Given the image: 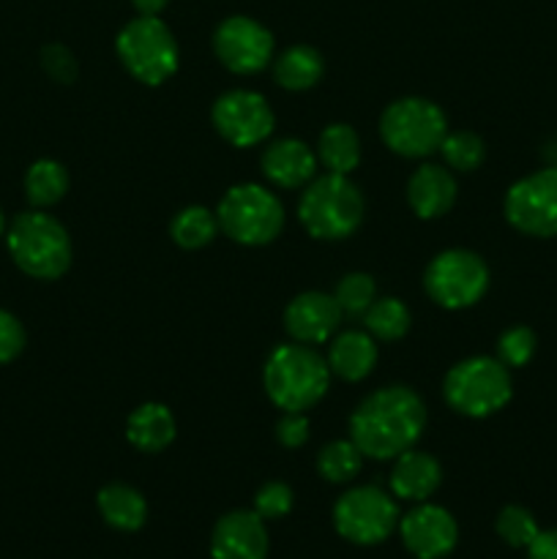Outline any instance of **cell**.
I'll use <instances>...</instances> for the list:
<instances>
[{
	"label": "cell",
	"mask_w": 557,
	"mask_h": 559,
	"mask_svg": "<svg viewBox=\"0 0 557 559\" xmlns=\"http://www.w3.org/2000/svg\"><path fill=\"white\" fill-rule=\"evenodd\" d=\"M429 424L426 402L410 385L377 388L349 415V440L366 459L388 462L415 448Z\"/></svg>",
	"instance_id": "6da1fadb"
},
{
	"label": "cell",
	"mask_w": 557,
	"mask_h": 559,
	"mask_svg": "<svg viewBox=\"0 0 557 559\" xmlns=\"http://www.w3.org/2000/svg\"><path fill=\"white\" fill-rule=\"evenodd\" d=\"M328 360L309 344H278L262 366V388L282 413H306L331 388Z\"/></svg>",
	"instance_id": "7a4b0ae2"
},
{
	"label": "cell",
	"mask_w": 557,
	"mask_h": 559,
	"mask_svg": "<svg viewBox=\"0 0 557 559\" xmlns=\"http://www.w3.org/2000/svg\"><path fill=\"white\" fill-rule=\"evenodd\" d=\"M5 246L25 276L38 278V282H55L66 276L74 260V246L71 235L52 213L33 207V211L20 213L5 229Z\"/></svg>",
	"instance_id": "3957f363"
},
{
	"label": "cell",
	"mask_w": 557,
	"mask_h": 559,
	"mask_svg": "<svg viewBox=\"0 0 557 559\" xmlns=\"http://www.w3.org/2000/svg\"><path fill=\"white\" fill-rule=\"evenodd\" d=\"M366 200L349 175L325 173L304 186L298 200V222L315 240H344L364 224Z\"/></svg>",
	"instance_id": "277c9868"
},
{
	"label": "cell",
	"mask_w": 557,
	"mask_h": 559,
	"mask_svg": "<svg viewBox=\"0 0 557 559\" xmlns=\"http://www.w3.org/2000/svg\"><path fill=\"white\" fill-rule=\"evenodd\" d=\"M513 396L511 369L489 355H473L451 366L442 380V399L464 418L484 420L497 415Z\"/></svg>",
	"instance_id": "5b68a950"
},
{
	"label": "cell",
	"mask_w": 557,
	"mask_h": 559,
	"mask_svg": "<svg viewBox=\"0 0 557 559\" xmlns=\"http://www.w3.org/2000/svg\"><path fill=\"white\" fill-rule=\"evenodd\" d=\"M218 233L238 246H268L282 235L284 205L271 189L260 183H238L224 191L216 205Z\"/></svg>",
	"instance_id": "8992f818"
},
{
	"label": "cell",
	"mask_w": 557,
	"mask_h": 559,
	"mask_svg": "<svg viewBox=\"0 0 557 559\" xmlns=\"http://www.w3.org/2000/svg\"><path fill=\"white\" fill-rule=\"evenodd\" d=\"M115 52L137 82L158 87L178 71L180 49L173 31L158 16H134L115 38Z\"/></svg>",
	"instance_id": "52a82bcc"
},
{
	"label": "cell",
	"mask_w": 557,
	"mask_h": 559,
	"mask_svg": "<svg viewBox=\"0 0 557 559\" xmlns=\"http://www.w3.org/2000/svg\"><path fill=\"white\" fill-rule=\"evenodd\" d=\"M377 129L382 145L396 156L429 158L446 140L448 118L429 98L404 96L382 109Z\"/></svg>",
	"instance_id": "ba28073f"
},
{
	"label": "cell",
	"mask_w": 557,
	"mask_h": 559,
	"mask_svg": "<svg viewBox=\"0 0 557 559\" xmlns=\"http://www.w3.org/2000/svg\"><path fill=\"white\" fill-rule=\"evenodd\" d=\"M424 289L446 311H464L489 289V265L470 249H446L426 265Z\"/></svg>",
	"instance_id": "9c48e42d"
},
{
	"label": "cell",
	"mask_w": 557,
	"mask_h": 559,
	"mask_svg": "<svg viewBox=\"0 0 557 559\" xmlns=\"http://www.w3.org/2000/svg\"><path fill=\"white\" fill-rule=\"evenodd\" d=\"M396 497L380 486H355L333 506V527L347 544L380 546L399 527Z\"/></svg>",
	"instance_id": "30bf717a"
},
{
	"label": "cell",
	"mask_w": 557,
	"mask_h": 559,
	"mask_svg": "<svg viewBox=\"0 0 557 559\" xmlns=\"http://www.w3.org/2000/svg\"><path fill=\"white\" fill-rule=\"evenodd\" d=\"M506 222L530 238H557V164L517 180L502 200Z\"/></svg>",
	"instance_id": "8fae6325"
},
{
	"label": "cell",
	"mask_w": 557,
	"mask_h": 559,
	"mask_svg": "<svg viewBox=\"0 0 557 559\" xmlns=\"http://www.w3.org/2000/svg\"><path fill=\"white\" fill-rule=\"evenodd\" d=\"M213 129L233 147H257L273 134L276 115L268 98L257 91L235 87L222 93L211 109Z\"/></svg>",
	"instance_id": "7c38bea8"
},
{
	"label": "cell",
	"mask_w": 557,
	"mask_h": 559,
	"mask_svg": "<svg viewBox=\"0 0 557 559\" xmlns=\"http://www.w3.org/2000/svg\"><path fill=\"white\" fill-rule=\"evenodd\" d=\"M213 52L218 63L238 76H251L268 69L276 58L273 33L246 14L227 16L213 31Z\"/></svg>",
	"instance_id": "4fadbf2b"
},
{
	"label": "cell",
	"mask_w": 557,
	"mask_h": 559,
	"mask_svg": "<svg viewBox=\"0 0 557 559\" xmlns=\"http://www.w3.org/2000/svg\"><path fill=\"white\" fill-rule=\"evenodd\" d=\"M396 530L404 549L415 559H446L459 544V524L453 513L442 506H431L429 500L404 513Z\"/></svg>",
	"instance_id": "5bb4252c"
},
{
	"label": "cell",
	"mask_w": 557,
	"mask_h": 559,
	"mask_svg": "<svg viewBox=\"0 0 557 559\" xmlns=\"http://www.w3.org/2000/svg\"><path fill=\"white\" fill-rule=\"evenodd\" d=\"M342 309H339L333 293H320V289H306L295 295L284 309V331L298 344H325L331 342L342 325Z\"/></svg>",
	"instance_id": "9a60e30c"
},
{
	"label": "cell",
	"mask_w": 557,
	"mask_h": 559,
	"mask_svg": "<svg viewBox=\"0 0 557 559\" xmlns=\"http://www.w3.org/2000/svg\"><path fill=\"white\" fill-rule=\"evenodd\" d=\"M265 519L254 511H229L211 533V559H268Z\"/></svg>",
	"instance_id": "2e32d148"
},
{
	"label": "cell",
	"mask_w": 557,
	"mask_h": 559,
	"mask_svg": "<svg viewBox=\"0 0 557 559\" xmlns=\"http://www.w3.org/2000/svg\"><path fill=\"white\" fill-rule=\"evenodd\" d=\"M317 151H311L304 140L282 136V140L268 142L260 156V169L268 183L276 189H304L317 178Z\"/></svg>",
	"instance_id": "e0dca14e"
},
{
	"label": "cell",
	"mask_w": 557,
	"mask_h": 559,
	"mask_svg": "<svg viewBox=\"0 0 557 559\" xmlns=\"http://www.w3.org/2000/svg\"><path fill=\"white\" fill-rule=\"evenodd\" d=\"M457 175L446 164H420L407 180V202L415 216L424 218V222L446 216L453 207V202H457Z\"/></svg>",
	"instance_id": "ac0fdd59"
},
{
	"label": "cell",
	"mask_w": 557,
	"mask_h": 559,
	"mask_svg": "<svg viewBox=\"0 0 557 559\" xmlns=\"http://www.w3.org/2000/svg\"><path fill=\"white\" fill-rule=\"evenodd\" d=\"M442 484V467L431 453L426 451H410L399 453L393 459L391 475H388V486L396 500L404 502H426Z\"/></svg>",
	"instance_id": "d6986e66"
},
{
	"label": "cell",
	"mask_w": 557,
	"mask_h": 559,
	"mask_svg": "<svg viewBox=\"0 0 557 559\" xmlns=\"http://www.w3.org/2000/svg\"><path fill=\"white\" fill-rule=\"evenodd\" d=\"M380 349L366 331L336 333L328 344V369L344 382H360L375 371Z\"/></svg>",
	"instance_id": "ffe728a7"
},
{
	"label": "cell",
	"mask_w": 557,
	"mask_h": 559,
	"mask_svg": "<svg viewBox=\"0 0 557 559\" xmlns=\"http://www.w3.org/2000/svg\"><path fill=\"white\" fill-rule=\"evenodd\" d=\"M178 435V424L167 404L162 402H145L126 418V440L131 448L142 453H162L169 448Z\"/></svg>",
	"instance_id": "44dd1931"
},
{
	"label": "cell",
	"mask_w": 557,
	"mask_h": 559,
	"mask_svg": "<svg viewBox=\"0 0 557 559\" xmlns=\"http://www.w3.org/2000/svg\"><path fill=\"white\" fill-rule=\"evenodd\" d=\"M96 508L104 522L118 533H137L147 522V500L129 484H107L98 489Z\"/></svg>",
	"instance_id": "7402d4cb"
},
{
	"label": "cell",
	"mask_w": 557,
	"mask_h": 559,
	"mask_svg": "<svg viewBox=\"0 0 557 559\" xmlns=\"http://www.w3.org/2000/svg\"><path fill=\"white\" fill-rule=\"evenodd\" d=\"M322 74H325V60L320 49L309 44H293L278 58H273V76L278 87L289 93L311 91L322 80Z\"/></svg>",
	"instance_id": "603a6c76"
},
{
	"label": "cell",
	"mask_w": 557,
	"mask_h": 559,
	"mask_svg": "<svg viewBox=\"0 0 557 559\" xmlns=\"http://www.w3.org/2000/svg\"><path fill=\"white\" fill-rule=\"evenodd\" d=\"M364 147L358 131L349 123H331L317 140V162L336 175H353L358 169Z\"/></svg>",
	"instance_id": "cb8c5ba5"
},
{
	"label": "cell",
	"mask_w": 557,
	"mask_h": 559,
	"mask_svg": "<svg viewBox=\"0 0 557 559\" xmlns=\"http://www.w3.org/2000/svg\"><path fill=\"white\" fill-rule=\"evenodd\" d=\"M218 235V222L216 211L205 205H186L169 222V238L178 249L197 251L205 249L208 243H213V238Z\"/></svg>",
	"instance_id": "d4e9b609"
},
{
	"label": "cell",
	"mask_w": 557,
	"mask_h": 559,
	"mask_svg": "<svg viewBox=\"0 0 557 559\" xmlns=\"http://www.w3.org/2000/svg\"><path fill=\"white\" fill-rule=\"evenodd\" d=\"M69 191V173L55 158H38L25 173V197L33 207H52Z\"/></svg>",
	"instance_id": "484cf974"
},
{
	"label": "cell",
	"mask_w": 557,
	"mask_h": 559,
	"mask_svg": "<svg viewBox=\"0 0 557 559\" xmlns=\"http://www.w3.org/2000/svg\"><path fill=\"white\" fill-rule=\"evenodd\" d=\"M364 331L375 342H399L410 333L413 314L402 298H377L364 317Z\"/></svg>",
	"instance_id": "4316f807"
},
{
	"label": "cell",
	"mask_w": 557,
	"mask_h": 559,
	"mask_svg": "<svg viewBox=\"0 0 557 559\" xmlns=\"http://www.w3.org/2000/svg\"><path fill=\"white\" fill-rule=\"evenodd\" d=\"M364 459L366 456L353 440H333L317 453V473L328 484H349V480H355L360 475Z\"/></svg>",
	"instance_id": "83f0119b"
},
{
	"label": "cell",
	"mask_w": 557,
	"mask_h": 559,
	"mask_svg": "<svg viewBox=\"0 0 557 559\" xmlns=\"http://www.w3.org/2000/svg\"><path fill=\"white\" fill-rule=\"evenodd\" d=\"M440 156L451 173H475L484 164L486 145L475 131H448Z\"/></svg>",
	"instance_id": "f1b7e54d"
},
{
	"label": "cell",
	"mask_w": 557,
	"mask_h": 559,
	"mask_svg": "<svg viewBox=\"0 0 557 559\" xmlns=\"http://www.w3.org/2000/svg\"><path fill=\"white\" fill-rule=\"evenodd\" d=\"M339 309L344 317H364L369 306L377 300V282L364 271H353L347 276L339 278L336 289H333Z\"/></svg>",
	"instance_id": "f546056e"
},
{
	"label": "cell",
	"mask_w": 557,
	"mask_h": 559,
	"mask_svg": "<svg viewBox=\"0 0 557 559\" xmlns=\"http://www.w3.org/2000/svg\"><path fill=\"white\" fill-rule=\"evenodd\" d=\"M495 530L511 549H528L541 533L533 513L522 506H506L495 519Z\"/></svg>",
	"instance_id": "4dcf8cb0"
},
{
	"label": "cell",
	"mask_w": 557,
	"mask_h": 559,
	"mask_svg": "<svg viewBox=\"0 0 557 559\" xmlns=\"http://www.w3.org/2000/svg\"><path fill=\"white\" fill-rule=\"evenodd\" d=\"M535 347H538L535 333L524 325H513L502 331L500 338H497V360H502L508 369H522V366L533 360Z\"/></svg>",
	"instance_id": "1f68e13d"
},
{
	"label": "cell",
	"mask_w": 557,
	"mask_h": 559,
	"mask_svg": "<svg viewBox=\"0 0 557 559\" xmlns=\"http://www.w3.org/2000/svg\"><path fill=\"white\" fill-rule=\"evenodd\" d=\"M295 506V495L284 480H268L257 489L254 495V508L251 511L257 513L265 522H276V519H284Z\"/></svg>",
	"instance_id": "d6a6232c"
},
{
	"label": "cell",
	"mask_w": 557,
	"mask_h": 559,
	"mask_svg": "<svg viewBox=\"0 0 557 559\" xmlns=\"http://www.w3.org/2000/svg\"><path fill=\"white\" fill-rule=\"evenodd\" d=\"M42 66L60 85H71L76 80V74H80V63H76L74 52L69 47H63V44H47L42 49Z\"/></svg>",
	"instance_id": "836d02e7"
},
{
	"label": "cell",
	"mask_w": 557,
	"mask_h": 559,
	"mask_svg": "<svg viewBox=\"0 0 557 559\" xmlns=\"http://www.w3.org/2000/svg\"><path fill=\"white\" fill-rule=\"evenodd\" d=\"M25 344L27 336L22 322L11 311L0 309V364H11V360L20 358Z\"/></svg>",
	"instance_id": "e575fe53"
},
{
	"label": "cell",
	"mask_w": 557,
	"mask_h": 559,
	"mask_svg": "<svg viewBox=\"0 0 557 559\" xmlns=\"http://www.w3.org/2000/svg\"><path fill=\"white\" fill-rule=\"evenodd\" d=\"M311 426L306 413H282L276 424V442L287 451H295V448H304L309 442Z\"/></svg>",
	"instance_id": "d590c367"
},
{
	"label": "cell",
	"mask_w": 557,
	"mask_h": 559,
	"mask_svg": "<svg viewBox=\"0 0 557 559\" xmlns=\"http://www.w3.org/2000/svg\"><path fill=\"white\" fill-rule=\"evenodd\" d=\"M528 559H557V530H541L528 546Z\"/></svg>",
	"instance_id": "8d00e7d4"
},
{
	"label": "cell",
	"mask_w": 557,
	"mask_h": 559,
	"mask_svg": "<svg viewBox=\"0 0 557 559\" xmlns=\"http://www.w3.org/2000/svg\"><path fill=\"white\" fill-rule=\"evenodd\" d=\"M169 0H131L134 11L140 16H158L164 9H167Z\"/></svg>",
	"instance_id": "74e56055"
},
{
	"label": "cell",
	"mask_w": 557,
	"mask_h": 559,
	"mask_svg": "<svg viewBox=\"0 0 557 559\" xmlns=\"http://www.w3.org/2000/svg\"><path fill=\"white\" fill-rule=\"evenodd\" d=\"M5 235V216H3V211H0V238H3Z\"/></svg>",
	"instance_id": "f35d334b"
}]
</instances>
